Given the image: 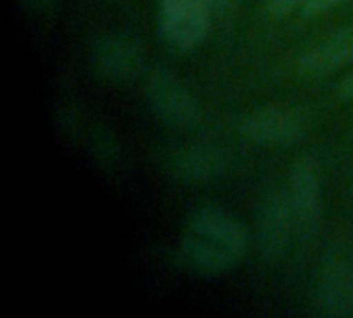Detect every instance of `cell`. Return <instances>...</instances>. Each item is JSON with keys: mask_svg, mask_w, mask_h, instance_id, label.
<instances>
[{"mask_svg": "<svg viewBox=\"0 0 353 318\" xmlns=\"http://www.w3.org/2000/svg\"><path fill=\"white\" fill-rule=\"evenodd\" d=\"M56 0H25V4L33 10H48Z\"/></svg>", "mask_w": 353, "mask_h": 318, "instance_id": "obj_15", "label": "cell"}, {"mask_svg": "<svg viewBox=\"0 0 353 318\" xmlns=\"http://www.w3.org/2000/svg\"><path fill=\"white\" fill-rule=\"evenodd\" d=\"M343 0H308L304 6H302V14L306 17H316V14H323L327 10H331L333 6L341 4Z\"/></svg>", "mask_w": 353, "mask_h": 318, "instance_id": "obj_13", "label": "cell"}, {"mask_svg": "<svg viewBox=\"0 0 353 318\" xmlns=\"http://www.w3.org/2000/svg\"><path fill=\"white\" fill-rule=\"evenodd\" d=\"M248 252L246 228L228 211L201 205L190 211L180 240L182 265L201 275L225 273Z\"/></svg>", "mask_w": 353, "mask_h": 318, "instance_id": "obj_1", "label": "cell"}, {"mask_svg": "<svg viewBox=\"0 0 353 318\" xmlns=\"http://www.w3.org/2000/svg\"><path fill=\"white\" fill-rule=\"evenodd\" d=\"M298 240V228L294 219V211L288 199V190H275L265 197L259 207L254 221V242L263 261L275 265L281 263L292 244Z\"/></svg>", "mask_w": 353, "mask_h": 318, "instance_id": "obj_2", "label": "cell"}, {"mask_svg": "<svg viewBox=\"0 0 353 318\" xmlns=\"http://www.w3.org/2000/svg\"><path fill=\"white\" fill-rule=\"evenodd\" d=\"M353 60V25L339 27L308 48L298 58V68L304 74H325Z\"/></svg>", "mask_w": 353, "mask_h": 318, "instance_id": "obj_10", "label": "cell"}, {"mask_svg": "<svg viewBox=\"0 0 353 318\" xmlns=\"http://www.w3.org/2000/svg\"><path fill=\"white\" fill-rule=\"evenodd\" d=\"M308 0H265V6L271 14L275 17H283L290 14L296 8H302Z\"/></svg>", "mask_w": 353, "mask_h": 318, "instance_id": "obj_12", "label": "cell"}, {"mask_svg": "<svg viewBox=\"0 0 353 318\" xmlns=\"http://www.w3.org/2000/svg\"><path fill=\"white\" fill-rule=\"evenodd\" d=\"M207 2L211 8L213 25H217L219 29L232 27L240 10V0H207Z\"/></svg>", "mask_w": 353, "mask_h": 318, "instance_id": "obj_11", "label": "cell"}, {"mask_svg": "<svg viewBox=\"0 0 353 318\" xmlns=\"http://www.w3.org/2000/svg\"><path fill=\"white\" fill-rule=\"evenodd\" d=\"M304 120L294 110L283 106H265L254 110L240 124L244 139L256 145L273 147H288L298 143L304 137Z\"/></svg>", "mask_w": 353, "mask_h": 318, "instance_id": "obj_9", "label": "cell"}, {"mask_svg": "<svg viewBox=\"0 0 353 318\" xmlns=\"http://www.w3.org/2000/svg\"><path fill=\"white\" fill-rule=\"evenodd\" d=\"M89 62L99 79L122 83L132 79L141 70L143 50L134 37L122 33H110V35H101L93 43Z\"/></svg>", "mask_w": 353, "mask_h": 318, "instance_id": "obj_8", "label": "cell"}, {"mask_svg": "<svg viewBox=\"0 0 353 318\" xmlns=\"http://www.w3.org/2000/svg\"><path fill=\"white\" fill-rule=\"evenodd\" d=\"M147 101L153 114L174 128H192L201 122V106L184 83L168 68H153L147 77Z\"/></svg>", "mask_w": 353, "mask_h": 318, "instance_id": "obj_4", "label": "cell"}, {"mask_svg": "<svg viewBox=\"0 0 353 318\" xmlns=\"http://www.w3.org/2000/svg\"><path fill=\"white\" fill-rule=\"evenodd\" d=\"M339 95L343 99H353V72H350L341 83H339Z\"/></svg>", "mask_w": 353, "mask_h": 318, "instance_id": "obj_14", "label": "cell"}, {"mask_svg": "<svg viewBox=\"0 0 353 318\" xmlns=\"http://www.w3.org/2000/svg\"><path fill=\"white\" fill-rule=\"evenodd\" d=\"M316 308L323 317H347L353 308V267L345 250L331 248L321 265L314 292Z\"/></svg>", "mask_w": 353, "mask_h": 318, "instance_id": "obj_6", "label": "cell"}, {"mask_svg": "<svg viewBox=\"0 0 353 318\" xmlns=\"http://www.w3.org/2000/svg\"><path fill=\"white\" fill-rule=\"evenodd\" d=\"M213 27L207 0H159V35L176 52L194 50Z\"/></svg>", "mask_w": 353, "mask_h": 318, "instance_id": "obj_3", "label": "cell"}, {"mask_svg": "<svg viewBox=\"0 0 353 318\" xmlns=\"http://www.w3.org/2000/svg\"><path fill=\"white\" fill-rule=\"evenodd\" d=\"M285 190L294 211L298 240L308 242L316 236L323 219L321 178H319L316 163L310 157H302L292 166Z\"/></svg>", "mask_w": 353, "mask_h": 318, "instance_id": "obj_5", "label": "cell"}, {"mask_svg": "<svg viewBox=\"0 0 353 318\" xmlns=\"http://www.w3.org/2000/svg\"><path fill=\"white\" fill-rule=\"evenodd\" d=\"M165 172L182 186H203L219 180L228 172V157L213 145L188 143L168 155Z\"/></svg>", "mask_w": 353, "mask_h": 318, "instance_id": "obj_7", "label": "cell"}]
</instances>
